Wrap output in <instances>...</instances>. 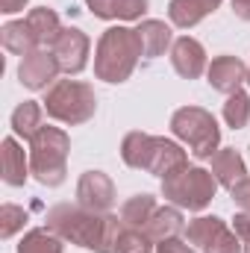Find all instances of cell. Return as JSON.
I'll return each instance as SVG.
<instances>
[{
	"label": "cell",
	"instance_id": "obj_1",
	"mask_svg": "<svg viewBox=\"0 0 250 253\" xmlns=\"http://www.w3.org/2000/svg\"><path fill=\"white\" fill-rule=\"evenodd\" d=\"M47 227L77 248L94 253H115L118 236L124 230L121 215L112 212H94L83 203H56L47 209Z\"/></svg>",
	"mask_w": 250,
	"mask_h": 253
},
{
	"label": "cell",
	"instance_id": "obj_2",
	"mask_svg": "<svg viewBox=\"0 0 250 253\" xmlns=\"http://www.w3.org/2000/svg\"><path fill=\"white\" fill-rule=\"evenodd\" d=\"M121 159L129 168L156 174L162 180L168 174H174V171H180V168L188 165V153L177 141L162 138V135H150V132H141V129H132V132L124 135Z\"/></svg>",
	"mask_w": 250,
	"mask_h": 253
},
{
	"label": "cell",
	"instance_id": "obj_3",
	"mask_svg": "<svg viewBox=\"0 0 250 253\" xmlns=\"http://www.w3.org/2000/svg\"><path fill=\"white\" fill-rule=\"evenodd\" d=\"M141 56H144V50H141V39L135 30L109 27V30H103V36L97 39V47H94V77L103 83H112V85L126 83Z\"/></svg>",
	"mask_w": 250,
	"mask_h": 253
},
{
	"label": "cell",
	"instance_id": "obj_4",
	"mask_svg": "<svg viewBox=\"0 0 250 253\" xmlns=\"http://www.w3.org/2000/svg\"><path fill=\"white\" fill-rule=\"evenodd\" d=\"M68 153H71V135L59 126H42L36 138L30 141L33 177L47 189L62 186L65 174H68Z\"/></svg>",
	"mask_w": 250,
	"mask_h": 253
},
{
	"label": "cell",
	"instance_id": "obj_5",
	"mask_svg": "<svg viewBox=\"0 0 250 253\" xmlns=\"http://www.w3.org/2000/svg\"><path fill=\"white\" fill-rule=\"evenodd\" d=\"M44 112L59 121V124L77 126L85 124L88 118H94L97 112V94L88 83H80V80H56L47 94H44Z\"/></svg>",
	"mask_w": 250,
	"mask_h": 253
},
{
	"label": "cell",
	"instance_id": "obj_6",
	"mask_svg": "<svg viewBox=\"0 0 250 253\" xmlns=\"http://www.w3.org/2000/svg\"><path fill=\"white\" fill-rule=\"evenodd\" d=\"M215 191H218V180L212 177V171L200 165H186L162 180V197L171 206H180L188 212L206 209L215 200Z\"/></svg>",
	"mask_w": 250,
	"mask_h": 253
},
{
	"label": "cell",
	"instance_id": "obj_7",
	"mask_svg": "<svg viewBox=\"0 0 250 253\" xmlns=\"http://www.w3.org/2000/svg\"><path fill=\"white\" fill-rule=\"evenodd\" d=\"M171 132L186 141L194 159H212L221 150V129L203 106H183L171 115Z\"/></svg>",
	"mask_w": 250,
	"mask_h": 253
},
{
	"label": "cell",
	"instance_id": "obj_8",
	"mask_svg": "<svg viewBox=\"0 0 250 253\" xmlns=\"http://www.w3.org/2000/svg\"><path fill=\"white\" fill-rule=\"evenodd\" d=\"M186 239L200 253H245L236 230H230L227 221H221L218 215H200L188 221Z\"/></svg>",
	"mask_w": 250,
	"mask_h": 253
},
{
	"label": "cell",
	"instance_id": "obj_9",
	"mask_svg": "<svg viewBox=\"0 0 250 253\" xmlns=\"http://www.w3.org/2000/svg\"><path fill=\"white\" fill-rule=\"evenodd\" d=\"M53 56H56V62L62 68V74L68 77H77V74H83L85 71V65H88V50H91V42H88V36L80 30V27H62V33H59V39L53 42Z\"/></svg>",
	"mask_w": 250,
	"mask_h": 253
},
{
	"label": "cell",
	"instance_id": "obj_10",
	"mask_svg": "<svg viewBox=\"0 0 250 253\" xmlns=\"http://www.w3.org/2000/svg\"><path fill=\"white\" fill-rule=\"evenodd\" d=\"M59 62H56V56H53V50H47V47H36V50H30L21 65H18V80H21V85H27L30 91H47L53 83H56V77H59Z\"/></svg>",
	"mask_w": 250,
	"mask_h": 253
},
{
	"label": "cell",
	"instance_id": "obj_11",
	"mask_svg": "<svg viewBox=\"0 0 250 253\" xmlns=\"http://www.w3.org/2000/svg\"><path fill=\"white\" fill-rule=\"evenodd\" d=\"M77 203L94 212H109L115 203V183L103 171H85L77 183Z\"/></svg>",
	"mask_w": 250,
	"mask_h": 253
},
{
	"label": "cell",
	"instance_id": "obj_12",
	"mask_svg": "<svg viewBox=\"0 0 250 253\" xmlns=\"http://www.w3.org/2000/svg\"><path fill=\"white\" fill-rule=\"evenodd\" d=\"M209 85L221 94H233L242 88V83H248V65L239 56H215L206 68Z\"/></svg>",
	"mask_w": 250,
	"mask_h": 253
},
{
	"label": "cell",
	"instance_id": "obj_13",
	"mask_svg": "<svg viewBox=\"0 0 250 253\" xmlns=\"http://www.w3.org/2000/svg\"><path fill=\"white\" fill-rule=\"evenodd\" d=\"M171 65H174V71H177L183 80H197V77L209 68L203 44H200L197 39H191V36H180V39L174 42V47H171Z\"/></svg>",
	"mask_w": 250,
	"mask_h": 253
},
{
	"label": "cell",
	"instance_id": "obj_14",
	"mask_svg": "<svg viewBox=\"0 0 250 253\" xmlns=\"http://www.w3.org/2000/svg\"><path fill=\"white\" fill-rule=\"evenodd\" d=\"M138 39H141V50H144V59H159L168 47H174V33L165 21H156V18H144L138 21L135 27Z\"/></svg>",
	"mask_w": 250,
	"mask_h": 253
},
{
	"label": "cell",
	"instance_id": "obj_15",
	"mask_svg": "<svg viewBox=\"0 0 250 253\" xmlns=\"http://www.w3.org/2000/svg\"><path fill=\"white\" fill-rule=\"evenodd\" d=\"M144 233L150 236L153 245L165 242V239H177L186 233V218L180 212V206H156V212L150 215Z\"/></svg>",
	"mask_w": 250,
	"mask_h": 253
},
{
	"label": "cell",
	"instance_id": "obj_16",
	"mask_svg": "<svg viewBox=\"0 0 250 253\" xmlns=\"http://www.w3.org/2000/svg\"><path fill=\"white\" fill-rule=\"evenodd\" d=\"M0 168H3L6 186H24L27 177L33 174V171H30V159L24 156V147H21L12 135L3 138V144H0Z\"/></svg>",
	"mask_w": 250,
	"mask_h": 253
},
{
	"label": "cell",
	"instance_id": "obj_17",
	"mask_svg": "<svg viewBox=\"0 0 250 253\" xmlns=\"http://www.w3.org/2000/svg\"><path fill=\"white\" fill-rule=\"evenodd\" d=\"M221 6V0H171L168 3V18L174 27L180 30H191L197 27L206 15H212Z\"/></svg>",
	"mask_w": 250,
	"mask_h": 253
},
{
	"label": "cell",
	"instance_id": "obj_18",
	"mask_svg": "<svg viewBox=\"0 0 250 253\" xmlns=\"http://www.w3.org/2000/svg\"><path fill=\"white\" fill-rule=\"evenodd\" d=\"M85 6L103 21H141L147 12V0H85Z\"/></svg>",
	"mask_w": 250,
	"mask_h": 253
},
{
	"label": "cell",
	"instance_id": "obj_19",
	"mask_svg": "<svg viewBox=\"0 0 250 253\" xmlns=\"http://www.w3.org/2000/svg\"><path fill=\"white\" fill-rule=\"evenodd\" d=\"M245 174H248V168H245V159L236 147H221L212 156V177L218 180V186L233 189L239 180H245Z\"/></svg>",
	"mask_w": 250,
	"mask_h": 253
},
{
	"label": "cell",
	"instance_id": "obj_20",
	"mask_svg": "<svg viewBox=\"0 0 250 253\" xmlns=\"http://www.w3.org/2000/svg\"><path fill=\"white\" fill-rule=\"evenodd\" d=\"M27 24H30L33 36H36V44H39V47H47V50L53 47V42H56L59 33H62V21H59V15H56L53 9H47V6L30 9Z\"/></svg>",
	"mask_w": 250,
	"mask_h": 253
},
{
	"label": "cell",
	"instance_id": "obj_21",
	"mask_svg": "<svg viewBox=\"0 0 250 253\" xmlns=\"http://www.w3.org/2000/svg\"><path fill=\"white\" fill-rule=\"evenodd\" d=\"M0 44L9 50V53H15V56H27L30 50H36L39 44H36V36H33V30H30V24H27V18L24 21H9V24H3L0 27Z\"/></svg>",
	"mask_w": 250,
	"mask_h": 253
},
{
	"label": "cell",
	"instance_id": "obj_22",
	"mask_svg": "<svg viewBox=\"0 0 250 253\" xmlns=\"http://www.w3.org/2000/svg\"><path fill=\"white\" fill-rule=\"evenodd\" d=\"M42 115H44V103L39 100H24L15 112H12V129L15 135H21L24 141H33L36 132L42 129Z\"/></svg>",
	"mask_w": 250,
	"mask_h": 253
},
{
	"label": "cell",
	"instance_id": "obj_23",
	"mask_svg": "<svg viewBox=\"0 0 250 253\" xmlns=\"http://www.w3.org/2000/svg\"><path fill=\"white\" fill-rule=\"evenodd\" d=\"M156 197L153 194H147V191H141V194H132V197H126L124 206H121V221H124L126 227H138V230H144L147 227V221H150V215L156 212Z\"/></svg>",
	"mask_w": 250,
	"mask_h": 253
},
{
	"label": "cell",
	"instance_id": "obj_24",
	"mask_svg": "<svg viewBox=\"0 0 250 253\" xmlns=\"http://www.w3.org/2000/svg\"><path fill=\"white\" fill-rule=\"evenodd\" d=\"M65 239H59L50 227H36L30 233H24L21 245H18V253H62Z\"/></svg>",
	"mask_w": 250,
	"mask_h": 253
},
{
	"label": "cell",
	"instance_id": "obj_25",
	"mask_svg": "<svg viewBox=\"0 0 250 253\" xmlns=\"http://www.w3.org/2000/svg\"><path fill=\"white\" fill-rule=\"evenodd\" d=\"M224 121H227V126H233V129L248 126V121H250V97L242 91V88L233 91V94H227V103H224Z\"/></svg>",
	"mask_w": 250,
	"mask_h": 253
},
{
	"label": "cell",
	"instance_id": "obj_26",
	"mask_svg": "<svg viewBox=\"0 0 250 253\" xmlns=\"http://www.w3.org/2000/svg\"><path fill=\"white\" fill-rule=\"evenodd\" d=\"M153 251H156V245L150 242V236L144 230L124 224V230L118 236V245H115V253H153Z\"/></svg>",
	"mask_w": 250,
	"mask_h": 253
},
{
	"label": "cell",
	"instance_id": "obj_27",
	"mask_svg": "<svg viewBox=\"0 0 250 253\" xmlns=\"http://www.w3.org/2000/svg\"><path fill=\"white\" fill-rule=\"evenodd\" d=\"M27 224V212L15 203H3L0 206V239H12L18 230H24Z\"/></svg>",
	"mask_w": 250,
	"mask_h": 253
},
{
	"label": "cell",
	"instance_id": "obj_28",
	"mask_svg": "<svg viewBox=\"0 0 250 253\" xmlns=\"http://www.w3.org/2000/svg\"><path fill=\"white\" fill-rule=\"evenodd\" d=\"M230 197H233V203H236L242 212H250V177L239 180V183L230 189Z\"/></svg>",
	"mask_w": 250,
	"mask_h": 253
},
{
	"label": "cell",
	"instance_id": "obj_29",
	"mask_svg": "<svg viewBox=\"0 0 250 253\" xmlns=\"http://www.w3.org/2000/svg\"><path fill=\"white\" fill-rule=\"evenodd\" d=\"M233 230H236V236L242 239V251L250 253V212H239V215L233 218Z\"/></svg>",
	"mask_w": 250,
	"mask_h": 253
},
{
	"label": "cell",
	"instance_id": "obj_30",
	"mask_svg": "<svg viewBox=\"0 0 250 253\" xmlns=\"http://www.w3.org/2000/svg\"><path fill=\"white\" fill-rule=\"evenodd\" d=\"M153 253H197V251H194L188 242H183V239L177 236V239H165V242H159Z\"/></svg>",
	"mask_w": 250,
	"mask_h": 253
},
{
	"label": "cell",
	"instance_id": "obj_31",
	"mask_svg": "<svg viewBox=\"0 0 250 253\" xmlns=\"http://www.w3.org/2000/svg\"><path fill=\"white\" fill-rule=\"evenodd\" d=\"M27 3H30V0H0V12H6V15H15V12H21Z\"/></svg>",
	"mask_w": 250,
	"mask_h": 253
},
{
	"label": "cell",
	"instance_id": "obj_32",
	"mask_svg": "<svg viewBox=\"0 0 250 253\" xmlns=\"http://www.w3.org/2000/svg\"><path fill=\"white\" fill-rule=\"evenodd\" d=\"M233 12L242 21H250V0H233Z\"/></svg>",
	"mask_w": 250,
	"mask_h": 253
},
{
	"label": "cell",
	"instance_id": "obj_33",
	"mask_svg": "<svg viewBox=\"0 0 250 253\" xmlns=\"http://www.w3.org/2000/svg\"><path fill=\"white\" fill-rule=\"evenodd\" d=\"M248 85H250V68H248Z\"/></svg>",
	"mask_w": 250,
	"mask_h": 253
}]
</instances>
